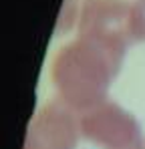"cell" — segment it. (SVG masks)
<instances>
[{"label": "cell", "mask_w": 145, "mask_h": 149, "mask_svg": "<svg viewBox=\"0 0 145 149\" xmlns=\"http://www.w3.org/2000/svg\"><path fill=\"white\" fill-rule=\"evenodd\" d=\"M127 49L107 40L77 36L63 45L50 61V83L56 99L79 115L105 103L117 79Z\"/></svg>", "instance_id": "1"}, {"label": "cell", "mask_w": 145, "mask_h": 149, "mask_svg": "<svg viewBox=\"0 0 145 149\" xmlns=\"http://www.w3.org/2000/svg\"><path fill=\"white\" fill-rule=\"evenodd\" d=\"M81 135L99 149H145L137 117L109 99L81 113Z\"/></svg>", "instance_id": "2"}, {"label": "cell", "mask_w": 145, "mask_h": 149, "mask_svg": "<svg viewBox=\"0 0 145 149\" xmlns=\"http://www.w3.org/2000/svg\"><path fill=\"white\" fill-rule=\"evenodd\" d=\"M131 6L127 0H81L77 14V36H89L121 45H135L131 32Z\"/></svg>", "instance_id": "3"}, {"label": "cell", "mask_w": 145, "mask_h": 149, "mask_svg": "<svg viewBox=\"0 0 145 149\" xmlns=\"http://www.w3.org/2000/svg\"><path fill=\"white\" fill-rule=\"evenodd\" d=\"M81 137V115L52 99L32 115L24 149H77Z\"/></svg>", "instance_id": "4"}, {"label": "cell", "mask_w": 145, "mask_h": 149, "mask_svg": "<svg viewBox=\"0 0 145 149\" xmlns=\"http://www.w3.org/2000/svg\"><path fill=\"white\" fill-rule=\"evenodd\" d=\"M131 32L135 45L145 42V0H135L131 6Z\"/></svg>", "instance_id": "5"}]
</instances>
